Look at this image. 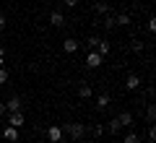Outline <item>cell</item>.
I'll list each match as a JSON object with an SVG mask.
<instances>
[{"mask_svg": "<svg viewBox=\"0 0 156 143\" xmlns=\"http://www.w3.org/2000/svg\"><path fill=\"white\" fill-rule=\"evenodd\" d=\"M3 29H5V16L0 13V31H3Z\"/></svg>", "mask_w": 156, "mask_h": 143, "instance_id": "28", "label": "cell"}, {"mask_svg": "<svg viewBox=\"0 0 156 143\" xmlns=\"http://www.w3.org/2000/svg\"><path fill=\"white\" fill-rule=\"evenodd\" d=\"M96 13H99V16H107V13H109V5H107V3H104V0H96Z\"/></svg>", "mask_w": 156, "mask_h": 143, "instance_id": "17", "label": "cell"}, {"mask_svg": "<svg viewBox=\"0 0 156 143\" xmlns=\"http://www.w3.org/2000/svg\"><path fill=\"white\" fill-rule=\"evenodd\" d=\"M107 107H109V96H107V94H99V99H96V109L104 112Z\"/></svg>", "mask_w": 156, "mask_h": 143, "instance_id": "14", "label": "cell"}, {"mask_svg": "<svg viewBox=\"0 0 156 143\" xmlns=\"http://www.w3.org/2000/svg\"><path fill=\"white\" fill-rule=\"evenodd\" d=\"M125 88H130V91L140 88V76H138V73H130V76L125 78Z\"/></svg>", "mask_w": 156, "mask_h": 143, "instance_id": "6", "label": "cell"}, {"mask_svg": "<svg viewBox=\"0 0 156 143\" xmlns=\"http://www.w3.org/2000/svg\"><path fill=\"white\" fill-rule=\"evenodd\" d=\"M130 50H133L135 55H140V52L146 50V42H140V39H133V42H130Z\"/></svg>", "mask_w": 156, "mask_h": 143, "instance_id": "16", "label": "cell"}, {"mask_svg": "<svg viewBox=\"0 0 156 143\" xmlns=\"http://www.w3.org/2000/svg\"><path fill=\"white\" fill-rule=\"evenodd\" d=\"M128 23H130L128 13H117V16H115V26H128Z\"/></svg>", "mask_w": 156, "mask_h": 143, "instance_id": "15", "label": "cell"}, {"mask_svg": "<svg viewBox=\"0 0 156 143\" xmlns=\"http://www.w3.org/2000/svg\"><path fill=\"white\" fill-rule=\"evenodd\" d=\"M148 31H156V18H154V16L148 18Z\"/></svg>", "mask_w": 156, "mask_h": 143, "instance_id": "25", "label": "cell"}, {"mask_svg": "<svg viewBox=\"0 0 156 143\" xmlns=\"http://www.w3.org/2000/svg\"><path fill=\"white\" fill-rule=\"evenodd\" d=\"M8 115V109H5V102H0V117H5Z\"/></svg>", "mask_w": 156, "mask_h": 143, "instance_id": "26", "label": "cell"}, {"mask_svg": "<svg viewBox=\"0 0 156 143\" xmlns=\"http://www.w3.org/2000/svg\"><path fill=\"white\" fill-rule=\"evenodd\" d=\"M78 96H81V99H91V86L86 81L78 83Z\"/></svg>", "mask_w": 156, "mask_h": 143, "instance_id": "9", "label": "cell"}, {"mask_svg": "<svg viewBox=\"0 0 156 143\" xmlns=\"http://www.w3.org/2000/svg\"><path fill=\"white\" fill-rule=\"evenodd\" d=\"M3 138H5L8 143H16V141H18V127L5 125V127H3Z\"/></svg>", "mask_w": 156, "mask_h": 143, "instance_id": "5", "label": "cell"}, {"mask_svg": "<svg viewBox=\"0 0 156 143\" xmlns=\"http://www.w3.org/2000/svg\"><path fill=\"white\" fill-rule=\"evenodd\" d=\"M76 143H89V141H86V138H81V141H76Z\"/></svg>", "mask_w": 156, "mask_h": 143, "instance_id": "30", "label": "cell"}, {"mask_svg": "<svg viewBox=\"0 0 156 143\" xmlns=\"http://www.w3.org/2000/svg\"><path fill=\"white\" fill-rule=\"evenodd\" d=\"M0 55H3V44H0Z\"/></svg>", "mask_w": 156, "mask_h": 143, "instance_id": "31", "label": "cell"}, {"mask_svg": "<svg viewBox=\"0 0 156 143\" xmlns=\"http://www.w3.org/2000/svg\"><path fill=\"white\" fill-rule=\"evenodd\" d=\"M62 138H65V135H62V127L60 125H50V127H47V141H50V143H60Z\"/></svg>", "mask_w": 156, "mask_h": 143, "instance_id": "2", "label": "cell"}, {"mask_svg": "<svg viewBox=\"0 0 156 143\" xmlns=\"http://www.w3.org/2000/svg\"><path fill=\"white\" fill-rule=\"evenodd\" d=\"M109 50H112V44L104 42V39H99V44H96V52H99L101 57H107V55H109Z\"/></svg>", "mask_w": 156, "mask_h": 143, "instance_id": "11", "label": "cell"}, {"mask_svg": "<svg viewBox=\"0 0 156 143\" xmlns=\"http://www.w3.org/2000/svg\"><path fill=\"white\" fill-rule=\"evenodd\" d=\"M104 130H109L112 135H117V133L122 130V125H120V122H117V117H112V120L107 122V127H104Z\"/></svg>", "mask_w": 156, "mask_h": 143, "instance_id": "13", "label": "cell"}, {"mask_svg": "<svg viewBox=\"0 0 156 143\" xmlns=\"http://www.w3.org/2000/svg\"><path fill=\"white\" fill-rule=\"evenodd\" d=\"M50 23H52L55 29H62V26H65V16H62L60 11H52V13H50Z\"/></svg>", "mask_w": 156, "mask_h": 143, "instance_id": "7", "label": "cell"}, {"mask_svg": "<svg viewBox=\"0 0 156 143\" xmlns=\"http://www.w3.org/2000/svg\"><path fill=\"white\" fill-rule=\"evenodd\" d=\"M146 120H148V125H154V120H156V107L154 104L146 107Z\"/></svg>", "mask_w": 156, "mask_h": 143, "instance_id": "18", "label": "cell"}, {"mask_svg": "<svg viewBox=\"0 0 156 143\" xmlns=\"http://www.w3.org/2000/svg\"><path fill=\"white\" fill-rule=\"evenodd\" d=\"M3 83H8V70L5 68H0V86H3Z\"/></svg>", "mask_w": 156, "mask_h": 143, "instance_id": "24", "label": "cell"}, {"mask_svg": "<svg viewBox=\"0 0 156 143\" xmlns=\"http://www.w3.org/2000/svg\"><path fill=\"white\" fill-rule=\"evenodd\" d=\"M62 50H65L68 55H73V52H78V42L76 39H65V42H62Z\"/></svg>", "mask_w": 156, "mask_h": 143, "instance_id": "12", "label": "cell"}, {"mask_svg": "<svg viewBox=\"0 0 156 143\" xmlns=\"http://www.w3.org/2000/svg\"><path fill=\"white\" fill-rule=\"evenodd\" d=\"M3 65H5V57H3V55H0V68H3Z\"/></svg>", "mask_w": 156, "mask_h": 143, "instance_id": "29", "label": "cell"}, {"mask_svg": "<svg viewBox=\"0 0 156 143\" xmlns=\"http://www.w3.org/2000/svg\"><path fill=\"white\" fill-rule=\"evenodd\" d=\"M86 44H89V50H96V44H99V37H89V39H86Z\"/></svg>", "mask_w": 156, "mask_h": 143, "instance_id": "20", "label": "cell"}, {"mask_svg": "<svg viewBox=\"0 0 156 143\" xmlns=\"http://www.w3.org/2000/svg\"><path fill=\"white\" fill-rule=\"evenodd\" d=\"M154 141H156V127L148 125V143H154Z\"/></svg>", "mask_w": 156, "mask_h": 143, "instance_id": "23", "label": "cell"}, {"mask_svg": "<svg viewBox=\"0 0 156 143\" xmlns=\"http://www.w3.org/2000/svg\"><path fill=\"white\" fill-rule=\"evenodd\" d=\"M104 29H115V16H109V13H107V18H104Z\"/></svg>", "mask_w": 156, "mask_h": 143, "instance_id": "21", "label": "cell"}, {"mask_svg": "<svg viewBox=\"0 0 156 143\" xmlns=\"http://www.w3.org/2000/svg\"><path fill=\"white\" fill-rule=\"evenodd\" d=\"M101 63H104V57H101L96 50H91L89 55H86V65L89 68H101Z\"/></svg>", "mask_w": 156, "mask_h": 143, "instance_id": "4", "label": "cell"}, {"mask_svg": "<svg viewBox=\"0 0 156 143\" xmlns=\"http://www.w3.org/2000/svg\"><path fill=\"white\" fill-rule=\"evenodd\" d=\"M60 127H62V135L70 138V143L86 138V125L83 122H65V125H60Z\"/></svg>", "mask_w": 156, "mask_h": 143, "instance_id": "1", "label": "cell"}, {"mask_svg": "<svg viewBox=\"0 0 156 143\" xmlns=\"http://www.w3.org/2000/svg\"><path fill=\"white\" fill-rule=\"evenodd\" d=\"M62 3H65L68 8H76V5H78V0H62Z\"/></svg>", "mask_w": 156, "mask_h": 143, "instance_id": "27", "label": "cell"}, {"mask_svg": "<svg viewBox=\"0 0 156 143\" xmlns=\"http://www.w3.org/2000/svg\"><path fill=\"white\" fill-rule=\"evenodd\" d=\"M122 143H140V135H138V133H128Z\"/></svg>", "mask_w": 156, "mask_h": 143, "instance_id": "19", "label": "cell"}, {"mask_svg": "<svg viewBox=\"0 0 156 143\" xmlns=\"http://www.w3.org/2000/svg\"><path fill=\"white\" fill-rule=\"evenodd\" d=\"M23 122H26V117H23V112H21V109H18V112H8V120H5V125L21 127Z\"/></svg>", "mask_w": 156, "mask_h": 143, "instance_id": "3", "label": "cell"}, {"mask_svg": "<svg viewBox=\"0 0 156 143\" xmlns=\"http://www.w3.org/2000/svg\"><path fill=\"white\" fill-rule=\"evenodd\" d=\"M91 133H94L96 138H99V135H104V125H94V127H91Z\"/></svg>", "mask_w": 156, "mask_h": 143, "instance_id": "22", "label": "cell"}, {"mask_svg": "<svg viewBox=\"0 0 156 143\" xmlns=\"http://www.w3.org/2000/svg\"><path fill=\"white\" fill-rule=\"evenodd\" d=\"M5 109L8 112H18L21 109V99H18V96H11V99L5 102Z\"/></svg>", "mask_w": 156, "mask_h": 143, "instance_id": "10", "label": "cell"}, {"mask_svg": "<svg viewBox=\"0 0 156 143\" xmlns=\"http://www.w3.org/2000/svg\"><path fill=\"white\" fill-rule=\"evenodd\" d=\"M117 122L122 127H130L133 125V112H120V115H117Z\"/></svg>", "mask_w": 156, "mask_h": 143, "instance_id": "8", "label": "cell"}]
</instances>
